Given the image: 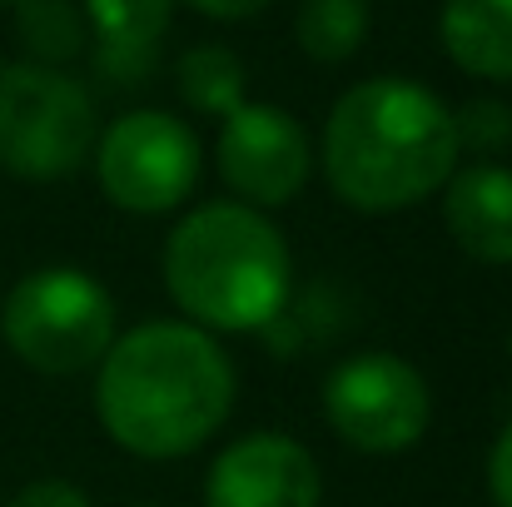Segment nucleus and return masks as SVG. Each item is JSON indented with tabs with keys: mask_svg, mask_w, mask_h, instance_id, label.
Instances as JSON below:
<instances>
[{
	"mask_svg": "<svg viewBox=\"0 0 512 507\" xmlns=\"http://www.w3.org/2000/svg\"><path fill=\"white\" fill-rule=\"evenodd\" d=\"M234 408V363L209 329L155 319L120 334L95 378V413L110 443L135 458H184L204 448Z\"/></svg>",
	"mask_w": 512,
	"mask_h": 507,
	"instance_id": "nucleus-1",
	"label": "nucleus"
},
{
	"mask_svg": "<svg viewBox=\"0 0 512 507\" xmlns=\"http://www.w3.org/2000/svg\"><path fill=\"white\" fill-rule=\"evenodd\" d=\"M453 110L418 80H363L324 125V179L348 209L393 214L438 194L458 169Z\"/></svg>",
	"mask_w": 512,
	"mask_h": 507,
	"instance_id": "nucleus-2",
	"label": "nucleus"
},
{
	"mask_svg": "<svg viewBox=\"0 0 512 507\" xmlns=\"http://www.w3.org/2000/svg\"><path fill=\"white\" fill-rule=\"evenodd\" d=\"M165 289L184 324L219 334L269 329L289 309L294 259L279 224L239 199L189 209L165 239Z\"/></svg>",
	"mask_w": 512,
	"mask_h": 507,
	"instance_id": "nucleus-3",
	"label": "nucleus"
},
{
	"mask_svg": "<svg viewBox=\"0 0 512 507\" xmlns=\"http://www.w3.org/2000/svg\"><path fill=\"white\" fill-rule=\"evenodd\" d=\"M0 338L35 373H80L115 343V299L95 274L45 264L5 294Z\"/></svg>",
	"mask_w": 512,
	"mask_h": 507,
	"instance_id": "nucleus-4",
	"label": "nucleus"
},
{
	"mask_svg": "<svg viewBox=\"0 0 512 507\" xmlns=\"http://www.w3.org/2000/svg\"><path fill=\"white\" fill-rule=\"evenodd\" d=\"M100 140L90 90L35 60L0 65V169L15 179H65Z\"/></svg>",
	"mask_w": 512,
	"mask_h": 507,
	"instance_id": "nucleus-5",
	"label": "nucleus"
},
{
	"mask_svg": "<svg viewBox=\"0 0 512 507\" xmlns=\"http://www.w3.org/2000/svg\"><path fill=\"white\" fill-rule=\"evenodd\" d=\"M95 179L130 214H170L199 184V135L170 110H130L95 140Z\"/></svg>",
	"mask_w": 512,
	"mask_h": 507,
	"instance_id": "nucleus-6",
	"label": "nucleus"
},
{
	"mask_svg": "<svg viewBox=\"0 0 512 507\" xmlns=\"http://www.w3.org/2000/svg\"><path fill=\"white\" fill-rule=\"evenodd\" d=\"M324 418L358 453H403L433 423L428 378L398 353H353L324 378Z\"/></svg>",
	"mask_w": 512,
	"mask_h": 507,
	"instance_id": "nucleus-7",
	"label": "nucleus"
},
{
	"mask_svg": "<svg viewBox=\"0 0 512 507\" xmlns=\"http://www.w3.org/2000/svg\"><path fill=\"white\" fill-rule=\"evenodd\" d=\"M214 165H219V179L239 194V204L279 209L299 199V189L309 184L314 145H309V130L289 110L244 100L239 110L219 120Z\"/></svg>",
	"mask_w": 512,
	"mask_h": 507,
	"instance_id": "nucleus-8",
	"label": "nucleus"
},
{
	"mask_svg": "<svg viewBox=\"0 0 512 507\" xmlns=\"http://www.w3.org/2000/svg\"><path fill=\"white\" fill-rule=\"evenodd\" d=\"M324 478L314 453L289 433L234 438L204 478V507H319Z\"/></svg>",
	"mask_w": 512,
	"mask_h": 507,
	"instance_id": "nucleus-9",
	"label": "nucleus"
},
{
	"mask_svg": "<svg viewBox=\"0 0 512 507\" xmlns=\"http://www.w3.org/2000/svg\"><path fill=\"white\" fill-rule=\"evenodd\" d=\"M443 224L453 244L493 269L512 264V169L508 165H468L453 169L443 184Z\"/></svg>",
	"mask_w": 512,
	"mask_h": 507,
	"instance_id": "nucleus-10",
	"label": "nucleus"
},
{
	"mask_svg": "<svg viewBox=\"0 0 512 507\" xmlns=\"http://www.w3.org/2000/svg\"><path fill=\"white\" fill-rule=\"evenodd\" d=\"M443 50L478 80H512V0H443Z\"/></svg>",
	"mask_w": 512,
	"mask_h": 507,
	"instance_id": "nucleus-11",
	"label": "nucleus"
},
{
	"mask_svg": "<svg viewBox=\"0 0 512 507\" xmlns=\"http://www.w3.org/2000/svg\"><path fill=\"white\" fill-rule=\"evenodd\" d=\"M299 50L319 65H343L368 35V0H299L294 15Z\"/></svg>",
	"mask_w": 512,
	"mask_h": 507,
	"instance_id": "nucleus-12",
	"label": "nucleus"
},
{
	"mask_svg": "<svg viewBox=\"0 0 512 507\" xmlns=\"http://www.w3.org/2000/svg\"><path fill=\"white\" fill-rule=\"evenodd\" d=\"M174 85H179V95H184L189 110L224 120L229 110L244 105V60L234 50H224V45H194L179 60Z\"/></svg>",
	"mask_w": 512,
	"mask_h": 507,
	"instance_id": "nucleus-13",
	"label": "nucleus"
},
{
	"mask_svg": "<svg viewBox=\"0 0 512 507\" xmlns=\"http://www.w3.org/2000/svg\"><path fill=\"white\" fill-rule=\"evenodd\" d=\"M174 0H85V25L100 35V45L120 50H150L165 40Z\"/></svg>",
	"mask_w": 512,
	"mask_h": 507,
	"instance_id": "nucleus-14",
	"label": "nucleus"
},
{
	"mask_svg": "<svg viewBox=\"0 0 512 507\" xmlns=\"http://www.w3.org/2000/svg\"><path fill=\"white\" fill-rule=\"evenodd\" d=\"M20 45L35 65H60L85 50V15L70 0H20Z\"/></svg>",
	"mask_w": 512,
	"mask_h": 507,
	"instance_id": "nucleus-15",
	"label": "nucleus"
},
{
	"mask_svg": "<svg viewBox=\"0 0 512 507\" xmlns=\"http://www.w3.org/2000/svg\"><path fill=\"white\" fill-rule=\"evenodd\" d=\"M453 125H458V145H468L478 155H493V150L512 145V110L498 100L463 105V115H453Z\"/></svg>",
	"mask_w": 512,
	"mask_h": 507,
	"instance_id": "nucleus-16",
	"label": "nucleus"
},
{
	"mask_svg": "<svg viewBox=\"0 0 512 507\" xmlns=\"http://www.w3.org/2000/svg\"><path fill=\"white\" fill-rule=\"evenodd\" d=\"M155 60H160V45H150V50H120V45H100V55H95V65H100V75H110V80H150V70H155Z\"/></svg>",
	"mask_w": 512,
	"mask_h": 507,
	"instance_id": "nucleus-17",
	"label": "nucleus"
},
{
	"mask_svg": "<svg viewBox=\"0 0 512 507\" xmlns=\"http://www.w3.org/2000/svg\"><path fill=\"white\" fill-rule=\"evenodd\" d=\"M10 507H90V498H85V493H80L75 483H60V478H40V483L20 488Z\"/></svg>",
	"mask_w": 512,
	"mask_h": 507,
	"instance_id": "nucleus-18",
	"label": "nucleus"
},
{
	"mask_svg": "<svg viewBox=\"0 0 512 507\" xmlns=\"http://www.w3.org/2000/svg\"><path fill=\"white\" fill-rule=\"evenodd\" d=\"M488 498L493 507H512V423L498 433V443L488 453Z\"/></svg>",
	"mask_w": 512,
	"mask_h": 507,
	"instance_id": "nucleus-19",
	"label": "nucleus"
},
{
	"mask_svg": "<svg viewBox=\"0 0 512 507\" xmlns=\"http://www.w3.org/2000/svg\"><path fill=\"white\" fill-rule=\"evenodd\" d=\"M199 15H209V20H249V15H259L269 0H189Z\"/></svg>",
	"mask_w": 512,
	"mask_h": 507,
	"instance_id": "nucleus-20",
	"label": "nucleus"
},
{
	"mask_svg": "<svg viewBox=\"0 0 512 507\" xmlns=\"http://www.w3.org/2000/svg\"><path fill=\"white\" fill-rule=\"evenodd\" d=\"M130 507H160V503H130Z\"/></svg>",
	"mask_w": 512,
	"mask_h": 507,
	"instance_id": "nucleus-21",
	"label": "nucleus"
},
{
	"mask_svg": "<svg viewBox=\"0 0 512 507\" xmlns=\"http://www.w3.org/2000/svg\"><path fill=\"white\" fill-rule=\"evenodd\" d=\"M508 353H512V334H508Z\"/></svg>",
	"mask_w": 512,
	"mask_h": 507,
	"instance_id": "nucleus-22",
	"label": "nucleus"
},
{
	"mask_svg": "<svg viewBox=\"0 0 512 507\" xmlns=\"http://www.w3.org/2000/svg\"><path fill=\"white\" fill-rule=\"evenodd\" d=\"M15 5H20V0H15Z\"/></svg>",
	"mask_w": 512,
	"mask_h": 507,
	"instance_id": "nucleus-23",
	"label": "nucleus"
}]
</instances>
